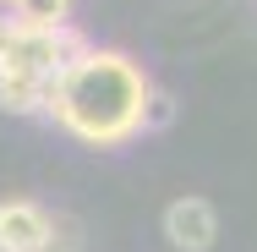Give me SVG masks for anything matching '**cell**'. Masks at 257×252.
Masks as SVG:
<instances>
[{
    "label": "cell",
    "mask_w": 257,
    "mask_h": 252,
    "mask_svg": "<svg viewBox=\"0 0 257 252\" xmlns=\"http://www.w3.org/2000/svg\"><path fill=\"white\" fill-rule=\"evenodd\" d=\"M148 77L132 55L120 50H93L77 66H66L50 82V115L60 132H71L88 148H120L143 132V104H148Z\"/></svg>",
    "instance_id": "1"
},
{
    "label": "cell",
    "mask_w": 257,
    "mask_h": 252,
    "mask_svg": "<svg viewBox=\"0 0 257 252\" xmlns=\"http://www.w3.org/2000/svg\"><path fill=\"white\" fill-rule=\"evenodd\" d=\"M164 241L175 252H213V241H219V214H213V203L197 198V192L175 198L164 208Z\"/></svg>",
    "instance_id": "2"
},
{
    "label": "cell",
    "mask_w": 257,
    "mask_h": 252,
    "mask_svg": "<svg viewBox=\"0 0 257 252\" xmlns=\"http://www.w3.org/2000/svg\"><path fill=\"white\" fill-rule=\"evenodd\" d=\"M55 214L33 198H6L0 203V252H44Z\"/></svg>",
    "instance_id": "3"
},
{
    "label": "cell",
    "mask_w": 257,
    "mask_h": 252,
    "mask_svg": "<svg viewBox=\"0 0 257 252\" xmlns=\"http://www.w3.org/2000/svg\"><path fill=\"white\" fill-rule=\"evenodd\" d=\"M55 82V77H50ZM50 82H39V77H17V71H0V110H11V115H44V104H50Z\"/></svg>",
    "instance_id": "4"
},
{
    "label": "cell",
    "mask_w": 257,
    "mask_h": 252,
    "mask_svg": "<svg viewBox=\"0 0 257 252\" xmlns=\"http://www.w3.org/2000/svg\"><path fill=\"white\" fill-rule=\"evenodd\" d=\"M11 17H17L22 28H66L71 0H17V6H11Z\"/></svg>",
    "instance_id": "5"
},
{
    "label": "cell",
    "mask_w": 257,
    "mask_h": 252,
    "mask_svg": "<svg viewBox=\"0 0 257 252\" xmlns=\"http://www.w3.org/2000/svg\"><path fill=\"white\" fill-rule=\"evenodd\" d=\"M175 121V99L164 88H148V104H143V132H164Z\"/></svg>",
    "instance_id": "6"
},
{
    "label": "cell",
    "mask_w": 257,
    "mask_h": 252,
    "mask_svg": "<svg viewBox=\"0 0 257 252\" xmlns=\"http://www.w3.org/2000/svg\"><path fill=\"white\" fill-rule=\"evenodd\" d=\"M22 33V22L11 17V11H0V60H6V50H11V39Z\"/></svg>",
    "instance_id": "7"
},
{
    "label": "cell",
    "mask_w": 257,
    "mask_h": 252,
    "mask_svg": "<svg viewBox=\"0 0 257 252\" xmlns=\"http://www.w3.org/2000/svg\"><path fill=\"white\" fill-rule=\"evenodd\" d=\"M11 6H17V0H0V11H11Z\"/></svg>",
    "instance_id": "8"
}]
</instances>
